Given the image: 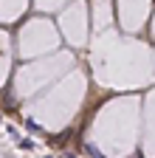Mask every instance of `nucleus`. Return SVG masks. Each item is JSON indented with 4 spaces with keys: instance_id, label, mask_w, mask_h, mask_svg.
Listing matches in <instances>:
<instances>
[{
    "instance_id": "1",
    "label": "nucleus",
    "mask_w": 155,
    "mask_h": 158,
    "mask_svg": "<svg viewBox=\"0 0 155 158\" xmlns=\"http://www.w3.org/2000/svg\"><path fill=\"white\" fill-rule=\"evenodd\" d=\"M26 130H28V133H43V127L37 124L34 118H26Z\"/></svg>"
},
{
    "instance_id": "2",
    "label": "nucleus",
    "mask_w": 155,
    "mask_h": 158,
    "mask_svg": "<svg viewBox=\"0 0 155 158\" xmlns=\"http://www.w3.org/2000/svg\"><path fill=\"white\" fill-rule=\"evenodd\" d=\"M17 147H20V150H26V152H28V150H34L37 144L31 141V138H20V141H17Z\"/></svg>"
},
{
    "instance_id": "3",
    "label": "nucleus",
    "mask_w": 155,
    "mask_h": 158,
    "mask_svg": "<svg viewBox=\"0 0 155 158\" xmlns=\"http://www.w3.org/2000/svg\"><path fill=\"white\" fill-rule=\"evenodd\" d=\"M88 152H90V155H93V158H104V155H102V152H99V150H96V147H93V144H88Z\"/></svg>"
},
{
    "instance_id": "4",
    "label": "nucleus",
    "mask_w": 155,
    "mask_h": 158,
    "mask_svg": "<svg viewBox=\"0 0 155 158\" xmlns=\"http://www.w3.org/2000/svg\"><path fill=\"white\" fill-rule=\"evenodd\" d=\"M6 133H9V135H11V138H17V141H20V133H17V130H14V127H11V124H9V127H6Z\"/></svg>"
},
{
    "instance_id": "5",
    "label": "nucleus",
    "mask_w": 155,
    "mask_h": 158,
    "mask_svg": "<svg viewBox=\"0 0 155 158\" xmlns=\"http://www.w3.org/2000/svg\"><path fill=\"white\" fill-rule=\"evenodd\" d=\"M0 122H3V116H0Z\"/></svg>"
}]
</instances>
